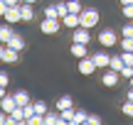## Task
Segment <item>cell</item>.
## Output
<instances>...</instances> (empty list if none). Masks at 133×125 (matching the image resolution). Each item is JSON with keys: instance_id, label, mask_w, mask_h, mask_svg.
<instances>
[{"instance_id": "cell-3", "label": "cell", "mask_w": 133, "mask_h": 125, "mask_svg": "<svg viewBox=\"0 0 133 125\" xmlns=\"http://www.w3.org/2000/svg\"><path fill=\"white\" fill-rule=\"evenodd\" d=\"M59 22H62V20L42 17V22H39V29H42V34H57V32H59Z\"/></svg>"}, {"instance_id": "cell-25", "label": "cell", "mask_w": 133, "mask_h": 125, "mask_svg": "<svg viewBox=\"0 0 133 125\" xmlns=\"http://www.w3.org/2000/svg\"><path fill=\"white\" fill-rule=\"evenodd\" d=\"M121 111H123V115L133 118V101H128V98H126V103H123V106H121Z\"/></svg>"}, {"instance_id": "cell-7", "label": "cell", "mask_w": 133, "mask_h": 125, "mask_svg": "<svg viewBox=\"0 0 133 125\" xmlns=\"http://www.w3.org/2000/svg\"><path fill=\"white\" fill-rule=\"evenodd\" d=\"M99 42H101V47H114V44L118 42V37H116V32H114V29H101Z\"/></svg>"}, {"instance_id": "cell-39", "label": "cell", "mask_w": 133, "mask_h": 125, "mask_svg": "<svg viewBox=\"0 0 133 125\" xmlns=\"http://www.w3.org/2000/svg\"><path fill=\"white\" fill-rule=\"evenodd\" d=\"M133 3V0H121V5H131Z\"/></svg>"}, {"instance_id": "cell-10", "label": "cell", "mask_w": 133, "mask_h": 125, "mask_svg": "<svg viewBox=\"0 0 133 125\" xmlns=\"http://www.w3.org/2000/svg\"><path fill=\"white\" fill-rule=\"evenodd\" d=\"M20 17H22V22H30L35 17V10L30 3H20Z\"/></svg>"}, {"instance_id": "cell-13", "label": "cell", "mask_w": 133, "mask_h": 125, "mask_svg": "<svg viewBox=\"0 0 133 125\" xmlns=\"http://www.w3.org/2000/svg\"><path fill=\"white\" fill-rule=\"evenodd\" d=\"M20 59V52H15V49H10L8 44H5V52H3V61L5 64H15Z\"/></svg>"}, {"instance_id": "cell-2", "label": "cell", "mask_w": 133, "mask_h": 125, "mask_svg": "<svg viewBox=\"0 0 133 125\" xmlns=\"http://www.w3.org/2000/svg\"><path fill=\"white\" fill-rule=\"evenodd\" d=\"M118 79H121L118 71H114V69H106V71L101 74V86H106V88H116V86H118Z\"/></svg>"}, {"instance_id": "cell-11", "label": "cell", "mask_w": 133, "mask_h": 125, "mask_svg": "<svg viewBox=\"0 0 133 125\" xmlns=\"http://www.w3.org/2000/svg\"><path fill=\"white\" fill-rule=\"evenodd\" d=\"M8 47L15 49V52H22L25 49V37H20V34H12V37L8 39Z\"/></svg>"}, {"instance_id": "cell-5", "label": "cell", "mask_w": 133, "mask_h": 125, "mask_svg": "<svg viewBox=\"0 0 133 125\" xmlns=\"http://www.w3.org/2000/svg\"><path fill=\"white\" fill-rule=\"evenodd\" d=\"M71 42H81V44H89L91 42V34H89V27H74V32H71Z\"/></svg>"}, {"instance_id": "cell-34", "label": "cell", "mask_w": 133, "mask_h": 125, "mask_svg": "<svg viewBox=\"0 0 133 125\" xmlns=\"http://www.w3.org/2000/svg\"><path fill=\"white\" fill-rule=\"evenodd\" d=\"M8 81H10V76L5 71H0V86H8Z\"/></svg>"}, {"instance_id": "cell-16", "label": "cell", "mask_w": 133, "mask_h": 125, "mask_svg": "<svg viewBox=\"0 0 133 125\" xmlns=\"http://www.w3.org/2000/svg\"><path fill=\"white\" fill-rule=\"evenodd\" d=\"M71 54H74L76 59L86 57V44H81V42H71Z\"/></svg>"}, {"instance_id": "cell-14", "label": "cell", "mask_w": 133, "mask_h": 125, "mask_svg": "<svg viewBox=\"0 0 133 125\" xmlns=\"http://www.w3.org/2000/svg\"><path fill=\"white\" fill-rule=\"evenodd\" d=\"M12 25H10V22H5V25H0V42H3V44H8V39L10 37H12Z\"/></svg>"}, {"instance_id": "cell-41", "label": "cell", "mask_w": 133, "mask_h": 125, "mask_svg": "<svg viewBox=\"0 0 133 125\" xmlns=\"http://www.w3.org/2000/svg\"><path fill=\"white\" fill-rule=\"evenodd\" d=\"M22 3H30V5H35V3H37V0H22Z\"/></svg>"}, {"instance_id": "cell-27", "label": "cell", "mask_w": 133, "mask_h": 125, "mask_svg": "<svg viewBox=\"0 0 133 125\" xmlns=\"http://www.w3.org/2000/svg\"><path fill=\"white\" fill-rule=\"evenodd\" d=\"M121 12H123L126 20H133V3L131 5H121Z\"/></svg>"}, {"instance_id": "cell-17", "label": "cell", "mask_w": 133, "mask_h": 125, "mask_svg": "<svg viewBox=\"0 0 133 125\" xmlns=\"http://www.w3.org/2000/svg\"><path fill=\"white\" fill-rule=\"evenodd\" d=\"M8 115L12 118L15 123H25V120H27V118H25V108H22V106H15V111L8 113Z\"/></svg>"}, {"instance_id": "cell-4", "label": "cell", "mask_w": 133, "mask_h": 125, "mask_svg": "<svg viewBox=\"0 0 133 125\" xmlns=\"http://www.w3.org/2000/svg\"><path fill=\"white\" fill-rule=\"evenodd\" d=\"M5 22H10V25H17V22H22V17H20V3L17 5H8V10H5Z\"/></svg>"}, {"instance_id": "cell-28", "label": "cell", "mask_w": 133, "mask_h": 125, "mask_svg": "<svg viewBox=\"0 0 133 125\" xmlns=\"http://www.w3.org/2000/svg\"><path fill=\"white\" fill-rule=\"evenodd\" d=\"M121 47H123V52H133V37H123Z\"/></svg>"}, {"instance_id": "cell-31", "label": "cell", "mask_w": 133, "mask_h": 125, "mask_svg": "<svg viewBox=\"0 0 133 125\" xmlns=\"http://www.w3.org/2000/svg\"><path fill=\"white\" fill-rule=\"evenodd\" d=\"M123 37H133V22H126L123 25Z\"/></svg>"}, {"instance_id": "cell-19", "label": "cell", "mask_w": 133, "mask_h": 125, "mask_svg": "<svg viewBox=\"0 0 133 125\" xmlns=\"http://www.w3.org/2000/svg\"><path fill=\"white\" fill-rule=\"evenodd\" d=\"M71 106H74V98L71 96H62L57 101V111H64V108H71Z\"/></svg>"}, {"instance_id": "cell-33", "label": "cell", "mask_w": 133, "mask_h": 125, "mask_svg": "<svg viewBox=\"0 0 133 125\" xmlns=\"http://www.w3.org/2000/svg\"><path fill=\"white\" fill-rule=\"evenodd\" d=\"M57 10H59V20H62L64 15H66V3H59V5H57Z\"/></svg>"}, {"instance_id": "cell-20", "label": "cell", "mask_w": 133, "mask_h": 125, "mask_svg": "<svg viewBox=\"0 0 133 125\" xmlns=\"http://www.w3.org/2000/svg\"><path fill=\"white\" fill-rule=\"evenodd\" d=\"M109 69H114V71H118V74H121V69H123V59H121V54H118V57H111Z\"/></svg>"}, {"instance_id": "cell-37", "label": "cell", "mask_w": 133, "mask_h": 125, "mask_svg": "<svg viewBox=\"0 0 133 125\" xmlns=\"http://www.w3.org/2000/svg\"><path fill=\"white\" fill-rule=\"evenodd\" d=\"M8 5H17V3H22V0H5Z\"/></svg>"}, {"instance_id": "cell-23", "label": "cell", "mask_w": 133, "mask_h": 125, "mask_svg": "<svg viewBox=\"0 0 133 125\" xmlns=\"http://www.w3.org/2000/svg\"><path fill=\"white\" fill-rule=\"evenodd\" d=\"M32 108H35V113H39V115H44V113H47V103H44V101H35Z\"/></svg>"}, {"instance_id": "cell-38", "label": "cell", "mask_w": 133, "mask_h": 125, "mask_svg": "<svg viewBox=\"0 0 133 125\" xmlns=\"http://www.w3.org/2000/svg\"><path fill=\"white\" fill-rule=\"evenodd\" d=\"M128 101H133V86L128 88Z\"/></svg>"}, {"instance_id": "cell-40", "label": "cell", "mask_w": 133, "mask_h": 125, "mask_svg": "<svg viewBox=\"0 0 133 125\" xmlns=\"http://www.w3.org/2000/svg\"><path fill=\"white\" fill-rule=\"evenodd\" d=\"M5 96V86H0V98H3Z\"/></svg>"}, {"instance_id": "cell-9", "label": "cell", "mask_w": 133, "mask_h": 125, "mask_svg": "<svg viewBox=\"0 0 133 125\" xmlns=\"http://www.w3.org/2000/svg\"><path fill=\"white\" fill-rule=\"evenodd\" d=\"M15 106H17L15 96H3V98H0V111H5V113H12V111H15Z\"/></svg>"}, {"instance_id": "cell-32", "label": "cell", "mask_w": 133, "mask_h": 125, "mask_svg": "<svg viewBox=\"0 0 133 125\" xmlns=\"http://www.w3.org/2000/svg\"><path fill=\"white\" fill-rule=\"evenodd\" d=\"M86 123L89 125H101V115H86Z\"/></svg>"}, {"instance_id": "cell-36", "label": "cell", "mask_w": 133, "mask_h": 125, "mask_svg": "<svg viewBox=\"0 0 133 125\" xmlns=\"http://www.w3.org/2000/svg\"><path fill=\"white\" fill-rule=\"evenodd\" d=\"M3 52H5V44L0 42V61H3Z\"/></svg>"}, {"instance_id": "cell-26", "label": "cell", "mask_w": 133, "mask_h": 125, "mask_svg": "<svg viewBox=\"0 0 133 125\" xmlns=\"http://www.w3.org/2000/svg\"><path fill=\"white\" fill-rule=\"evenodd\" d=\"M86 115H89V113H86V111H76V115H74V123H71V125H79V123H86Z\"/></svg>"}, {"instance_id": "cell-12", "label": "cell", "mask_w": 133, "mask_h": 125, "mask_svg": "<svg viewBox=\"0 0 133 125\" xmlns=\"http://www.w3.org/2000/svg\"><path fill=\"white\" fill-rule=\"evenodd\" d=\"M74 115H76L74 106H71V108H64V111H59V125H64V123H74Z\"/></svg>"}, {"instance_id": "cell-15", "label": "cell", "mask_w": 133, "mask_h": 125, "mask_svg": "<svg viewBox=\"0 0 133 125\" xmlns=\"http://www.w3.org/2000/svg\"><path fill=\"white\" fill-rule=\"evenodd\" d=\"M62 22H64V27H79V15H74V12H66L64 17H62Z\"/></svg>"}, {"instance_id": "cell-1", "label": "cell", "mask_w": 133, "mask_h": 125, "mask_svg": "<svg viewBox=\"0 0 133 125\" xmlns=\"http://www.w3.org/2000/svg\"><path fill=\"white\" fill-rule=\"evenodd\" d=\"M99 20H101V15H99V10L96 7H84L79 12V25L81 27H96V25H99Z\"/></svg>"}, {"instance_id": "cell-21", "label": "cell", "mask_w": 133, "mask_h": 125, "mask_svg": "<svg viewBox=\"0 0 133 125\" xmlns=\"http://www.w3.org/2000/svg\"><path fill=\"white\" fill-rule=\"evenodd\" d=\"M12 96H15V101H17V106L30 103V93H27V91H17V93H12Z\"/></svg>"}, {"instance_id": "cell-30", "label": "cell", "mask_w": 133, "mask_h": 125, "mask_svg": "<svg viewBox=\"0 0 133 125\" xmlns=\"http://www.w3.org/2000/svg\"><path fill=\"white\" fill-rule=\"evenodd\" d=\"M121 76H123V79H131V76H133V66H126V64H123V69H121Z\"/></svg>"}, {"instance_id": "cell-22", "label": "cell", "mask_w": 133, "mask_h": 125, "mask_svg": "<svg viewBox=\"0 0 133 125\" xmlns=\"http://www.w3.org/2000/svg\"><path fill=\"white\" fill-rule=\"evenodd\" d=\"M44 17H54V20H59V10H57V5H47V7H44Z\"/></svg>"}, {"instance_id": "cell-29", "label": "cell", "mask_w": 133, "mask_h": 125, "mask_svg": "<svg viewBox=\"0 0 133 125\" xmlns=\"http://www.w3.org/2000/svg\"><path fill=\"white\" fill-rule=\"evenodd\" d=\"M121 59L126 66H133V52H121Z\"/></svg>"}, {"instance_id": "cell-8", "label": "cell", "mask_w": 133, "mask_h": 125, "mask_svg": "<svg viewBox=\"0 0 133 125\" xmlns=\"http://www.w3.org/2000/svg\"><path fill=\"white\" fill-rule=\"evenodd\" d=\"M91 59H94L96 69H106V66H109V61H111V57H109L106 52H96V54H91Z\"/></svg>"}, {"instance_id": "cell-35", "label": "cell", "mask_w": 133, "mask_h": 125, "mask_svg": "<svg viewBox=\"0 0 133 125\" xmlns=\"http://www.w3.org/2000/svg\"><path fill=\"white\" fill-rule=\"evenodd\" d=\"M5 10H8V3H5V0H0V17L5 15Z\"/></svg>"}, {"instance_id": "cell-6", "label": "cell", "mask_w": 133, "mask_h": 125, "mask_svg": "<svg viewBox=\"0 0 133 125\" xmlns=\"http://www.w3.org/2000/svg\"><path fill=\"white\" fill-rule=\"evenodd\" d=\"M76 69H79V74H84V76H91V74L96 71V64H94V59H91V57H81Z\"/></svg>"}, {"instance_id": "cell-18", "label": "cell", "mask_w": 133, "mask_h": 125, "mask_svg": "<svg viewBox=\"0 0 133 125\" xmlns=\"http://www.w3.org/2000/svg\"><path fill=\"white\" fill-rule=\"evenodd\" d=\"M66 3V12H74V15H79L81 10H84V5L79 3V0H64Z\"/></svg>"}, {"instance_id": "cell-24", "label": "cell", "mask_w": 133, "mask_h": 125, "mask_svg": "<svg viewBox=\"0 0 133 125\" xmlns=\"http://www.w3.org/2000/svg\"><path fill=\"white\" fill-rule=\"evenodd\" d=\"M57 123H59L57 113H44V125H57Z\"/></svg>"}]
</instances>
